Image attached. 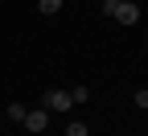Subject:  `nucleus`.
<instances>
[{
    "instance_id": "obj_1",
    "label": "nucleus",
    "mask_w": 148,
    "mask_h": 136,
    "mask_svg": "<svg viewBox=\"0 0 148 136\" xmlns=\"http://www.w3.org/2000/svg\"><path fill=\"white\" fill-rule=\"evenodd\" d=\"M41 107H45V111H70L74 99H70V91H45V95H41Z\"/></svg>"
},
{
    "instance_id": "obj_2",
    "label": "nucleus",
    "mask_w": 148,
    "mask_h": 136,
    "mask_svg": "<svg viewBox=\"0 0 148 136\" xmlns=\"http://www.w3.org/2000/svg\"><path fill=\"white\" fill-rule=\"evenodd\" d=\"M111 17H115L119 25H136V21H140V4H132V0H119Z\"/></svg>"
},
{
    "instance_id": "obj_3",
    "label": "nucleus",
    "mask_w": 148,
    "mask_h": 136,
    "mask_svg": "<svg viewBox=\"0 0 148 136\" xmlns=\"http://www.w3.org/2000/svg\"><path fill=\"white\" fill-rule=\"evenodd\" d=\"M29 132H45V124H49V111L45 107H33V111H25V120H21Z\"/></svg>"
},
{
    "instance_id": "obj_4",
    "label": "nucleus",
    "mask_w": 148,
    "mask_h": 136,
    "mask_svg": "<svg viewBox=\"0 0 148 136\" xmlns=\"http://www.w3.org/2000/svg\"><path fill=\"white\" fill-rule=\"evenodd\" d=\"M37 8H41L45 17H53V12H58V8H62V0H37Z\"/></svg>"
},
{
    "instance_id": "obj_5",
    "label": "nucleus",
    "mask_w": 148,
    "mask_h": 136,
    "mask_svg": "<svg viewBox=\"0 0 148 136\" xmlns=\"http://www.w3.org/2000/svg\"><path fill=\"white\" fill-rule=\"evenodd\" d=\"M25 111H29L25 103H8V120H16V124H21V120H25Z\"/></svg>"
},
{
    "instance_id": "obj_6",
    "label": "nucleus",
    "mask_w": 148,
    "mask_h": 136,
    "mask_svg": "<svg viewBox=\"0 0 148 136\" xmlns=\"http://www.w3.org/2000/svg\"><path fill=\"white\" fill-rule=\"evenodd\" d=\"M70 99H74V103H90V91H86V87H74Z\"/></svg>"
},
{
    "instance_id": "obj_7",
    "label": "nucleus",
    "mask_w": 148,
    "mask_h": 136,
    "mask_svg": "<svg viewBox=\"0 0 148 136\" xmlns=\"http://www.w3.org/2000/svg\"><path fill=\"white\" fill-rule=\"evenodd\" d=\"M66 136H86V124H82V120H74V124L66 128Z\"/></svg>"
},
{
    "instance_id": "obj_8",
    "label": "nucleus",
    "mask_w": 148,
    "mask_h": 136,
    "mask_svg": "<svg viewBox=\"0 0 148 136\" xmlns=\"http://www.w3.org/2000/svg\"><path fill=\"white\" fill-rule=\"evenodd\" d=\"M132 99H136V107H144V111H148V87H140V91L132 95Z\"/></svg>"
}]
</instances>
